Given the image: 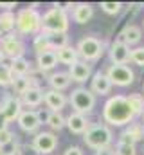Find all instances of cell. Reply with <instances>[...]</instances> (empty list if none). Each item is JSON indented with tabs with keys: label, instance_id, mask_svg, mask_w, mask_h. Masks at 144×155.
<instances>
[{
	"label": "cell",
	"instance_id": "obj_1",
	"mask_svg": "<svg viewBox=\"0 0 144 155\" xmlns=\"http://www.w3.org/2000/svg\"><path fill=\"white\" fill-rule=\"evenodd\" d=\"M135 119V114L132 112L128 99L124 96H112L108 97L103 107V121L108 126H124L130 124Z\"/></svg>",
	"mask_w": 144,
	"mask_h": 155
},
{
	"label": "cell",
	"instance_id": "obj_2",
	"mask_svg": "<svg viewBox=\"0 0 144 155\" xmlns=\"http://www.w3.org/2000/svg\"><path fill=\"white\" fill-rule=\"evenodd\" d=\"M70 27L69 15L58 7H51L47 13L41 15V31L47 35H67Z\"/></svg>",
	"mask_w": 144,
	"mask_h": 155
},
{
	"label": "cell",
	"instance_id": "obj_3",
	"mask_svg": "<svg viewBox=\"0 0 144 155\" xmlns=\"http://www.w3.org/2000/svg\"><path fill=\"white\" fill-rule=\"evenodd\" d=\"M83 141L88 148L92 150H103V148H110L112 141H113V132L108 124H90L87 128V132L83 134Z\"/></svg>",
	"mask_w": 144,
	"mask_h": 155
},
{
	"label": "cell",
	"instance_id": "obj_4",
	"mask_svg": "<svg viewBox=\"0 0 144 155\" xmlns=\"http://www.w3.org/2000/svg\"><path fill=\"white\" fill-rule=\"evenodd\" d=\"M16 35H38L41 31V15L36 11V7H24L16 13Z\"/></svg>",
	"mask_w": 144,
	"mask_h": 155
},
{
	"label": "cell",
	"instance_id": "obj_5",
	"mask_svg": "<svg viewBox=\"0 0 144 155\" xmlns=\"http://www.w3.org/2000/svg\"><path fill=\"white\" fill-rule=\"evenodd\" d=\"M96 101H97L96 94H94L90 88H87V87H77V88H74L72 94H70V97H69V103L72 105L74 112H76V114H81V116L90 114V112L94 110V107H96Z\"/></svg>",
	"mask_w": 144,
	"mask_h": 155
},
{
	"label": "cell",
	"instance_id": "obj_6",
	"mask_svg": "<svg viewBox=\"0 0 144 155\" xmlns=\"http://www.w3.org/2000/svg\"><path fill=\"white\" fill-rule=\"evenodd\" d=\"M79 58L83 61H97L103 52H105V43L101 41L99 38H94V36H85V38L79 40L77 47H76Z\"/></svg>",
	"mask_w": 144,
	"mask_h": 155
},
{
	"label": "cell",
	"instance_id": "obj_7",
	"mask_svg": "<svg viewBox=\"0 0 144 155\" xmlns=\"http://www.w3.org/2000/svg\"><path fill=\"white\" fill-rule=\"evenodd\" d=\"M0 49H2L4 56L9 58L11 61L18 60V58H24V54H25V43L16 35V31L11 33V35H5L0 40Z\"/></svg>",
	"mask_w": 144,
	"mask_h": 155
},
{
	"label": "cell",
	"instance_id": "obj_8",
	"mask_svg": "<svg viewBox=\"0 0 144 155\" xmlns=\"http://www.w3.org/2000/svg\"><path fill=\"white\" fill-rule=\"evenodd\" d=\"M108 79L117 87H130L135 81V72L128 65H110L106 71Z\"/></svg>",
	"mask_w": 144,
	"mask_h": 155
},
{
	"label": "cell",
	"instance_id": "obj_9",
	"mask_svg": "<svg viewBox=\"0 0 144 155\" xmlns=\"http://www.w3.org/2000/svg\"><path fill=\"white\" fill-rule=\"evenodd\" d=\"M22 107H24V105H22L20 97L7 94V96L2 99V103H0V112L4 114V117H5L7 123H13V121H18V117L22 114Z\"/></svg>",
	"mask_w": 144,
	"mask_h": 155
},
{
	"label": "cell",
	"instance_id": "obj_10",
	"mask_svg": "<svg viewBox=\"0 0 144 155\" xmlns=\"http://www.w3.org/2000/svg\"><path fill=\"white\" fill-rule=\"evenodd\" d=\"M33 146L41 155H49L56 150L58 137L54 135V132H38L34 135V139H33Z\"/></svg>",
	"mask_w": 144,
	"mask_h": 155
},
{
	"label": "cell",
	"instance_id": "obj_11",
	"mask_svg": "<svg viewBox=\"0 0 144 155\" xmlns=\"http://www.w3.org/2000/svg\"><path fill=\"white\" fill-rule=\"evenodd\" d=\"M18 126L27 134H38V128L41 126V116L38 110H22L18 117Z\"/></svg>",
	"mask_w": 144,
	"mask_h": 155
},
{
	"label": "cell",
	"instance_id": "obj_12",
	"mask_svg": "<svg viewBox=\"0 0 144 155\" xmlns=\"http://www.w3.org/2000/svg\"><path fill=\"white\" fill-rule=\"evenodd\" d=\"M130 47L124 45L123 41H113L110 45V51H108V56H110V61L112 65H126L130 61Z\"/></svg>",
	"mask_w": 144,
	"mask_h": 155
},
{
	"label": "cell",
	"instance_id": "obj_13",
	"mask_svg": "<svg viewBox=\"0 0 144 155\" xmlns=\"http://www.w3.org/2000/svg\"><path fill=\"white\" fill-rule=\"evenodd\" d=\"M67 101L69 99L63 92H58V90H52V88L45 90V94H43V103L47 105L49 112H61L65 108Z\"/></svg>",
	"mask_w": 144,
	"mask_h": 155
},
{
	"label": "cell",
	"instance_id": "obj_14",
	"mask_svg": "<svg viewBox=\"0 0 144 155\" xmlns=\"http://www.w3.org/2000/svg\"><path fill=\"white\" fill-rule=\"evenodd\" d=\"M112 81L108 79L106 72H96V74H92V79H90V90L96 94V97L97 96H108L110 94V90H112Z\"/></svg>",
	"mask_w": 144,
	"mask_h": 155
},
{
	"label": "cell",
	"instance_id": "obj_15",
	"mask_svg": "<svg viewBox=\"0 0 144 155\" xmlns=\"http://www.w3.org/2000/svg\"><path fill=\"white\" fill-rule=\"evenodd\" d=\"M69 76L76 83H85L87 79L92 78V65L88 61L79 60V61H76L70 69H69Z\"/></svg>",
	"mask_w": 144,
	"mask_h": 155
},
{
	"label": "cell",
	"instance_id": "obj_16",
	"mask_svg": "<svg viewBox=\"0 0 144 155\" xmlns=\"http://www.w3.org/2000/svg\"><path fill=\"white\" fill-rule=\"evenodd\" d=\"M117 41H123L124 45H135V43H139L141 40H142V29L139 27V25H135V24H128V25H124V29L119 33V36H117Z\"/></svg>",
	"mask_w": 144,
	"mask_h": 155
},
{
	"label": "cell",
	"instance_id": "obj_17",
	"mask_svg": "<svg viewBox=\"0 0 144 155\" xmlns=\"http://www.w3.org/2000/svg\"><path fill=\"white\" fill-rule=\"evenodd\" d=\"M36 65H38V71L40 72H49L52 71L56 65H58V56L54 51H45V52H40L36 54Z\"/></svg>",
	"mask_w": 144,
	"mask_h": 155
},
{
	"label": "cell",
	"instance_id": "obj_18",
	"mask_svg": "<svg viewBox=\"0 0 144 155\" xmlns=\"http://www.w3.org/2000/svg\"><path fill=\"white\" fill-rule=\"evenodd\" d=\"M88 126H90V123H88L87 116L72 112L70 116L67 117V128L70 130L72 134H85Z\"/></svg>",
	"mask_w": 144,
	"mask_h": 155
},
{
	"label": "cell",
	"instance_id": "obj_19",
	"mask_svg": "<svg viewBox=\"0 0 144 155\" xmlns=\"http://www.w3.org/2000/svg\"><path fill=\"white\" fill-rule=\"evenodd\" d=\"M43 90L40 88V87H31L24 96H20V101H22V105H25V107H40L41 103H43Z\"/></svg>",
	"mask_w": 144,
	"mask_h": 155
},
{
	"label": "cell",
	"instance_id": "obj_20",
	"mask_svg": "<svg viewBox=\"0 0 144 155\" xmlns=\"http://www.w3.org/2000/svg\"><path fill=\"white\" fill-rule=\"evenodd\" d=\"M94 16V7L90 4H76L72 9V18L76 24H87Z\"/></svg>",
	"mask_w": 144,
	"mask_h": 155
},
{
	"label": "cell",
	"instance_id": "obj_21",
	"mask_svg": "<svg viewBox=\"0 0 144 155\" xmlns=\"http://www.w3.org/2000/svg\"><path fill=\"white\" fill-rule=\"evenodd\" d=\"M47 81H49V85H51L52 90L63 92L65 88H69L72 79L69 76V72H54V74H51V76L47 78Z\"/></svg>",
	"mask_w": 144,
	"mask_h": 155
},
{
	"label": "cell",
	"instance_id": "obj_22",
	"mask_svg": "<svg viewBox=\"0 0 144 155\" xmlns=\"http://www.w3.org/2000/svg\"><path fill=\"white\" fill-rule=\"evenodd\" d=\"M56 56H58V61L60 63L69 65V67H72L76 61H79V54H77L76 47H72V45H67V47L56 51Z\"/></svg>",
	"mask_w": 144,
	"mask_h": 155
},
{
	"label": "cell",
	"instance_id": "obj_23",
	"mask_svg": "<svg viewBox=\"0 0 144 155\" xmlns=\"http://www.w3.org/2000/svg\"><path fill=\"white\" fill-rule=\"evenodd\" d=\"M15 29H16V15L13 11L0 13V33L5 36V35L15 33Z\"/></svg>",
	"mask_w": 144,
	"mask_h": 155
},
{
	"label": "cell",
	"instance_id": "obj_24",
	"mask_svg": "<svg viewBox=\"0 0 144 155\" xmlns=\"http://www.w3.org/2000/svg\"><path fill=\"white\" fill-rule=\"evenodd\" d=\"M9 67H11V72H13V76H27L31 71H33V67H31V61L29 60H25V58H18V60H13L11 63H9Z\"/></svg>",
	"mask_w": 144,
	"mask_h": 155
},
{
	"label": "cell",
	"instance_id": "obj_25",
	"mask_svg": "<svg viewBox=\"0 0 144 155\" xmlns=\"http://www.w3.org/2000/svg\"><path fill=\"white\" fill-rule=\"evenodd\" d=\"M45 121H47L49 128L54 130V132H60L61 128L67 126V117L63 116L61 112H49L47 117H45Z\"/></svg>",
	"mask_w": 144,
	"mask_h": 155
},
{
	"label": "cell",
	"instance_id": "obj_26",
	"mask_svg": "<svg viewBox=\"0 0 144 155\" xmlns=\"http://www.w3.org/2000/svg\"><path fill=\"white\" fill-rule=\"evenodd\" d=\"M128 99V105L132 108V112L135 116H142L144 114V94H139V92H133L130 96H126Z\"/></svg>",
	"mask_w": 144,
	"mask_h": 155
},
{
	"label": "cell",
	"instance_id": "obj_27",
	"mask_svg": "<svg viewBox=\"0 0 144 155\" xmlns=\"http://www.w3.org/2000/svg\"><path fill=\"white\" fill-rule=\"evenodd\" d=\"M11 88L16 96H24L29 88H31V81L27 76H16L13 78V83H11Z\"/></svg>",
	"mask_w": 144,
	"mask_h": 155
},
{
	"label": "cell",
	"instance_id": "obj_28",
	"mask_svg": "<svg viewBox=\"0 0 144 155\" xmlns=\"http://www.w3.org/2000/svg\"><path fill=\"white\" fill-rule=\"evenodd\" d=\"M124 134H126L133 143L142 141L144 139V126L141 124V123H130V126L124 130Z\"/></svg>",
	"mask_w": 144,
	"mask_h": 155
},
{
	"label": "cell",
	"instance_id": "obj_29",
	"mask_svg": "<svg viewBox=\"0 0 144 155\" xmlns=\"http://www.w3.org/2000/svg\"><path fill=\"white\" fill-rule=\"evenodd\" d=\"M33 49L36 51V54L45 52V51H52L51 43H49V36L45 33H38L34 36V41H33Z\"/></svg>",
	"mask_w": 144,
	"mask_h": 155
},
{
	"label": "cell",
	"instance_id": "obj_30",
	"mask_svg": "<svg viewBox=\"0 0 144 155\" xmlns=\"http://www.w3.org/2000/svg\"><path fill=\"white\" fill-rule=\"evenodd\" d=\"M45 35H47V33H45ZM47 36H49L51 49H52L54 52L69 45V35H47Z\"/></svg>",
	"mask_w": 144,
	"mask_h": 155
},
{
	"label": "cell",
	"instance_id": "obj_31",
	"mask_svg": "<svg viewBox=\"0 0 144 155\" xmlns=\"http://www.w3.org/2000/svg\"><path fill=\"white\" fill-rule=\"evenodd\" d=\"M13 72H11V67L9 63H0V87H11L13 83Z\"/></svg>",
	"mask_w": 144,
	"mask_h": 155
},
{
	"label": "cell",
	"instance_id": "obj_32",
	"mask_svg": "<svg viewBox=\"0 0 144 155\" xmlns=\"http://www.w3.org/2000/svg\"><path fill=\"white\" fill-rule=\"evenodd\" d=\"M130 61L139 67H144V47H137L130 51Z\"/></svg>",
	"mask_w": 144,
	"mask_h": 155
},
{
	"label": "cell",
	"instance_id": "obj_33",
	"mask_svg": "<svg viewBox=\"0 0 144 155\" xmlns=\"http://www.w3.org/2000/svg\"><path fill=\"white\" fill-rule=\"evenodd\" d=\"M101 9L106 15H119L123 9V4L121 2H101Z\"/></svg>",
	"mask_w": 144,
	"mask_h": 155
},
{
	"label": "cell",
	"instance_id": "obj_34",
	"mask_svg": "<svg viewBox=\"0 0 144 155\" xmlns=\"http://www.w3.org/2000/svg\"><path fill=\"white\" fill-rule=\"evenodd\" d=\"M115 155H137V148H135L133 144L117 143V146H115Z\"/></svg>",
	"mask_w": 144,
	"mask_h": 155
},
{
	"label": "cell",
	"instance_id": "obj_35",
	"mask_svg": "<svg viewBox=\"0 0 144 155\" xmlns=\"http://www.w3.org/2000/svg\"><path fill=\"white\" fill-rule=\"evenodd\" d=\"M18 150H20V144L16 141H11V143L0 146V153L2 155H18Z\"/></svg>",
	"mask_w": 144,
	"mask_h": 155
},
{
	"label": "cell",
	"instance_id": "obj_36",
	"mask_svg": "<svg viewBox=\"0 0 144 155\" xmlns=\"http://www.w3.org/2000/svg\"><path fill=\"white\" fill-rule=\"evenodd\" d=\"M18 155H41L34 146L33 143L31 144H20V150H18Z\"/></svg>",
	"mask_w": 144,
	"mask_h": 155
},
{
	"label": "cell",
	"instance_id": "obj_37",
	"mask_svg": "<svg viewBox=\"0 0 144 155\" xmlns=\"http://www.w3.org/2000/svg\"><path fill=\"white\" fill-rule=\"evenodd\" d=\"M11 141H15V134H13L9 128L2 130V132H0V146H4V144H7V143H11Z\"/></svg>",
	"mask_w": 144,
	"mask_h": 155
},
{
	"label": "cell",
	"instance_id": "obj_38",
	"mask_svg": "<svg viewBox=\"0 0 144 155\" xmlns=\"http://www.w3.org/2000/svg\"><path fill=\"white\" fill-rule=\"evenodd\" d=\"M63 155H83V150H81L79 146H69Z\"/></svg>",
	"mask_w": 144,
	"mask_h": 155
},
{
	"label": "cell",
	"instance_id": "obj_39",
	"mask_svg": "<svg viewBox=\"0 0 144 155\" xmlns=\"http://www.w3.org/2000/svg\"><path fill=\"white\" fill-rule=\"evenodd\" d=\"M0 7H4L5 11H13L16 7V4L15 2H0Z\"/></svg>",
	"mask_w": 144,
	"mask_h": 155
},
{
	"label": "cell",
	"instance_id": "obj_40",
	"mask_svg": "<svg viewBox=\"0 0 144 155\" xmlns=\"http://www.w3.org/2000/svg\"><path fill=\"white\" fill-rule=\"evenodd\" d=\"M7 124H9V123L5 121V117H4V114L0 112V132H2V130H5V128H9Z\"/></svg>",
	"mask_w": 144,
	"mask_h": 155
},
{
	"label": "cell",
	"instance_id": "obj_41",
	"mask_svg": "<svg viewBox=\"0 0 144 155\" xmlns=\"http://www.w3.org/2000/svg\"><path fill=\"white\" fill-rule=\"evenodd\" d=\"M96 155H115V153H113V150H112V148H103V150H97Z\"/></svg>",
	"mask_w": 144,
	"mask_h": 155
},
{
	"label": "cell",
	"instance_id": "obj_42",
	"mask_svg": "<svg viewBox=\"0 0 144 155\" xmlns=\"http://www.w3.org/2000/svg\"><path fill=\"white\" fill-rule=\"evenodd\" d=\"M5 61V56H4V52H2V49H0V63H4Z\"/></svg>",
	"mask_w": 144,
	"mask_h": 155
},
{
	"label": "cell",
	"instance_id": "obj_43",
	"mask_svg": "<svg viewBox=\"0 0 144 155\" xmlns=\"http://www.w3.org/2000/svg\"><path fill=\"white\" fill-rule=\"evenodd\" d=\"M2 38H4V35H2V33H0V40H2Z\"/></svg>",
	"mask_w": 144,
	"mask_h": 155
},
{
	"label": "cell",
	"instance_id": "obj_44",
	"mask_svg": "<svg viewBox=\"0 0 144 155\" xmlns=\"http://www.w3.org/2000/svg\"><path fill=\"white\" fill-rule=\"evenodd\" d=\"M142 126H144V114H142Z\"/></svg>",
	"mask_w": 144,
	"mask_h": 155
},
{
	"label": "cell",
	"instance_id": "obj_45",
	"mask_svg": "<svg viewBox=\"0 0 144 155\" xmlns=\"http://www.w3.org/2000/svg\"><path fill=\"white\" fill-rule=\"evenodd\" d=\"M142 27H144V20H142Z\"/></svg>",
	"mask_w": 144,
	"mask_h": 155
},
{
	"label": "cell",
	"instance_id": "obj_46",
	"mask_svg": "<svg viewBox=\"0 0 144 155\" xmlns=\"http://www.w3.org/2000/svg\"><path fill=\"white\" fill-rule=\"evenodd\" d=\"M0 155H2V153H0Z\"/></svg>",
	"mask_w": 144,
	"mask_h": 155
},
{
	"label": "cell",
	"instance_id": "obj_47",
	"mask_svg": "<svg viewBox=\"0 0 144 155\" xmlns=\"http://www.w3.org/2000/svg\"><path fill=\"white\" fill-rule=\"evenodd\" d=\"M142 88H144V87H142Z\"/></svg>",
	"mask_w": 144,
	"mask_h": 155
}]
</instances>
